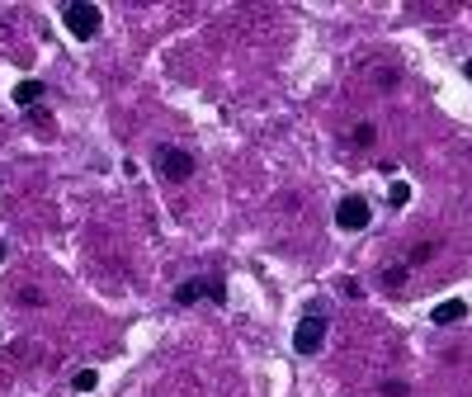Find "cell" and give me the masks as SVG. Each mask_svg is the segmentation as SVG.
I'll return each instance as SVG.
<instances>
[{"instance_id":"obj_1","label":"cell","mask_w":472,"mask_h":397,"mask_svg":"<svg viewBox=\"0 0 472 397\" xmlns=\"http://www.w3.org/2000/svg\"><path fill=\"white\" fill-rule=\"evenodd\" d=\"M151 166H156V175H165L171 185H185L189 175H194V157L185 152V147H156Z\"/></svg>"},{"instance_id":"obj_2","label":"cell","mask_w":472,"mask_h":397,"mask_svg":"<svg viewBox=\"0 0 472 397\" xmlns=\"http://www.w3.org/2000/svg\"><path fill=\"white\" fill-rule=\"evenodd\" d=\"M62 19H66V29H72L76 38H95V34H100V24H104L100 5H90V0H72V5L62 10Z\"/></svg>"},{"instance_id":"obj_3","label":"cell","mask_w":472,"mask_h":397,"mask_svg":"<svg viewBox=\"0 0 472 397\" xmlns=\"http://www.w3.org/2000/svg\"><path fill=\"white\" fill-rule=\"evenodd\" d=\"M326 346V312L316 308V312H308V317L298 322V332H293V350L298 355H316Z\"/></svg>"},{"instance_id":"obj_4","label":"cell","mask_w":472,"mask_h":397,"mask_svg":"<svg viewBox=\"0 0 472 397\" xmlns=\"http://www.w3.org/2000/svg\"><path fill=\"white\" fill-rule=\"evenodd\" d=\"M369 223H373L369 199H364V195H345L340 209H336V227H340V232H364Z\"/></svg>"},{"instance_id":"obj_5","label":"cell","mask_w":472,"mask_h":397,"mask_svg":"<svg viewBox=\"0 0 472 397\" xmlns=\"http://www.w3.org/2000/svg\"><path fill=\"white\" fill-rule=\"evenodd\" d=\"M199 298H213V303H222V298H227V294H222V279H189V284H179V289H175V303H199Z\"/></svg>"},{"instance_id":"obj_6","label":"cell","mask_w":472,"mask_h":397,"mask_svg":"<svg viewBox=\"0 0 472 397\" xmlns=\"http://www.w3.org/2000/svg\"><path fill=\"white\" fill-rule=\"evenodd\" d=\"M463 317H468V303H463V298H444V303H439L435 312H430V322H435V326L463 322Z\"/></svg>"},{"instance_id":"obj_7","label":"cell","mask_w":472,"mask_h":397,"mask_svg":"<svg viewBox=\"0 0 472 397\" xmlns=\"http://www.w3.org/2000/svg\"><path fill=\"white\" fill-rule=\"evenodd\" d=\"M38 100H43V86H38V80H19V90H15V104H19V109H34Z\"/></svg>"},{"instance_id":"obj_8","label":"cell","mask_w":472,"mask_h":397,"mask_svg":"<svg viewBox=\"0 0 472 397\" xmlns=\"http://www.w3.org/2000/svg\"><path fill=\"white\" fill-rule=\"evenodd\" d=\"M72 383H76V393H90L95 383H100V374H95V369H86V374H76Z\"/></svg>"},{"instance_id":"obj_9","label":"cell","mask_w":472,"mask_h":397,"mask_svg":"<svg viewBox=\"0 0 472 397\" xmlns=\"http://www.w3.org/2000/svg\"><path fill=\"white\" fill-rule=\"evenodd\" d=\"M354 147H373V128H369V123H359V128H354Z\"/></svg>"},{"instance_id":"obj_10","label":"cell","mask_w":472,"mask_h":397,"mask_svg":"<svg viewBox=\"0 0 472 397\" xmlns=\"http://www.w3.org/2000/svg\"><path fill=\"white\" fill-rule=\"evenodd\" d=\"M407 199H411V185H401V180H397V185H392V209H401Z\"/></svg>"},{"instance_id":"obj_11","label":"cell","mask_w":472,"mask_h":397,"mask_svg":"<svg viewBox=\"0 0 472 397\" xmlns=\"http://www.w3.org/2000/svg\"><path fill=\"white\" fill-rule=\"evenodd\" d=\"M0 265H5V241H0Z\"/></svg>"},{"instance_id":"obj_12","label":"cell","mask_w":472,"mask_h":397,"mask_svg":"<svg viewBox=\"0 0 472 397\" xmlns=\"http://www.w3.org/2000/svg\"><path fill=\"white\" fill-rule=\"evenodd\" d=\"M463 72H468V80H472V62H468V66H463Z\"/></svg>"}]
</instances>
